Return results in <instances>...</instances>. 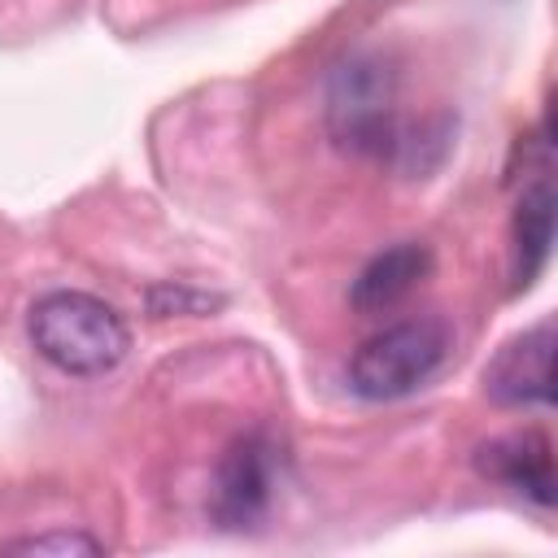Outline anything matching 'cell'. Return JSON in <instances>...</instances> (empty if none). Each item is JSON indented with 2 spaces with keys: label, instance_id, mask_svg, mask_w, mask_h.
Wrapping results in <instances>:
<instances>
[{
  "label": "cell",
  "instance_id": "1",
  "mask_svg": "<svg viewBox=\"0 0 558 558\" xmlns=\"http://www.w3.org/2000/svg\"><path fill=\"white\" fill-rule=\"evenodd\" d=\"M26 336L35 353L65 375H105L131 349V331L122 314L109 301L70 288L48 292L31 305Z\"/></svg>",
  "mask_w": 558,
  "mask_h": 558
},
{
  "label": "cell",
  "instance_id": "2",
  "mask_svg": "<svg viewBox=\"0 0 558 558\" xmlns=\"http://www.w3.org/2000/svg\"><path fill=\"white\" fill-rule=\"evenodd\" d=\"M453 331L440 318H410L362 340L349 357V388L366 401H397L423 388L449 357Z\"/></svg>",
  "mask_w": 558,
  "mask_h": 558
},
{
  "label": "cell",
  "instance_id": "3",
  "mask_svg": "<svg viewBox=\"0 0 558 558\" xmlns=\"http://www.w3.org/2000/svg\"><path fill=\"white\" fill-rule=\"evenodd\" d=\"M327 122L340 144L362 153H384L392 131V70L375 57H353L331 74Z\"/></svg>",
  "mask_w": 558,
  "mask_h": 558
},
{
  "label": "cell",
  "instance_id": "4",
  "mask_svg": "<svg viewBox=\"0 0 558 558\" xmlns=\"http://www.w3.org/2000/svg\"><path fill=\"white\" fill-rule=\"evenodd\" d=\"M275 471H279V449L270 436L248 432L240 436L214 471V493H209V514L222 527H253L266 519L275 501Z\"/></svg>",
  "mask_w": 558,
  "mask_h": 558
},
{
  "label": "cell",
  "instance_id": "5",
  "mask_svg": "<svg viewBox=\"0 0 558 558\" xmlns=\"http://www.w3.org/2000/svg\"><path fill=\"white\" fill-rule=\"evenodd\" d=\"M484 392L497 405H554V318L510 336L484 366Z\"/></svg>",
  "mask_w": 558,
  "mask_h": 558
},
{
  "label": "cell",
  "instance_id": "6",
  "mask_svg": "<svg viewBox=\"0 0 558 558\" xmlns=\"http://www.w3.org/2000/svg\"><path fill=\"white\" fill-rule=\"evenodd\" d=\"M475 471L527 493L536 506H554V449L545 432H514V436H497L480 445Z\"/></svg>",
  "mask_w": 558,
  "mask_h": 558
},
{
  "label": "cell",
  "instance_id": "7",
  "mask_svg": "<svg viewBox=\"0 0 558 558\" xmlns=\"http://www.w3.org/2000/svg\"><path fill=\"white\" fill-rule=\"evenodd\" d=\"M427 275H432V248L418 244V240H401V244L375 253L362 266V275L353 279L349 301H353L357 314H384V310L401 305Z\"/></svg>",
  "mask_w": 558,
  "mask_h": 558
},
{
  "label": "cell",
  "instance_id": "8",
  "mask_svg": "<svg viewBox=\"0 0 558 558\" xmlns=\"http://www.w3.org/2000/svg\"><path fill=\"white\" fill-rule=\"evenodd\" d=\"M549 244H554V187H549V179H536L514 209V279H519V288H527L541 275V266L549 262Z\"/></svg>",
  "mask_w": 558,
  "mask_h": 558
},
{
  "label": "cell",
  "instance_id": "9",
  "mask_svg": "<svg viewBox=\"0 0 558 558\" xmlns=\"http://www.w3.org/2000/svg\"><path fill=\"white\" fill-rule=\"evenodd\" d=\"M214 310H222L218 292H201V288H187V283H157V288H148V314H157V318H170V314L205 318Z\"/></svg>",
  "mask_w": 558,
  "mask_h": 558
},
{
  "label": "cell",
  "instance_id": "10",
  "mask_svg": "<svg viewBox=\"0 0 558 558\" xmlns=\"http://www.w3.org/2000/svg\"><path fill=\"white\" fill-rule=\"evenodd\" d=\"M9 554H35V558H44V554H61V558H70V554H105V545L92 536V532H70V527H57V532H39V536H26V541H13V545H4Z\"/></svg>",
  "mask_w": 558,
  "mask_h": 558
}]
</instances>
